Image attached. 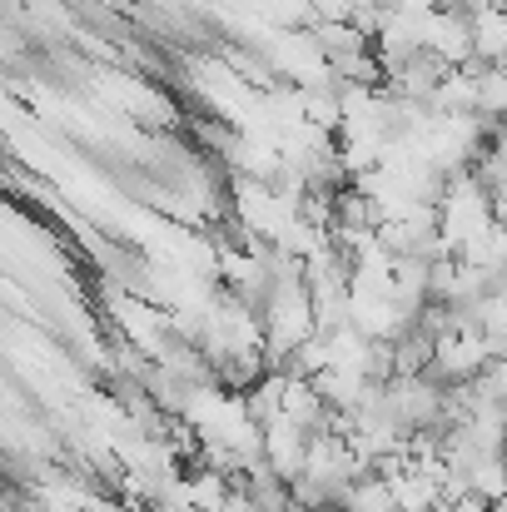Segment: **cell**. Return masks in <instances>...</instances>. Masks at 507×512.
<instances>
[{"label": "cell", "mask_w": 507, "mask_h": 512, "mask_svg": "<svg viewBox=\"0 0 507 512\" xmlns=\"http://www.w3.org/2000/svg\"><path fill=\"white\" fill-rule=\"evenodd\" d=\"M463 478H468V488H473L478 498L503 503L507 498V453H483V458H473V468H468Z\"/></svg>", "instance_id": "cell-4"}, {"label": "cell", "mask_w": 507, "mask_h": 512, "mask_svg": "<svg viewBox=\"0 0 507 512\" xmlns=\"http://www.w3.org/2000/svg\"><path fill=\"white\" fill-rule=\"evenodd\" d=\"M309 438H314V433H304L299 423H289V418L279 413V418L264 428V463H269V473H274V478H284V483H294V478L304 473Z\"/></svg>", "instance_id": "cell-1"}, {"label": "cell", "mask_w": 507, "mask_h": 512, "mask_svg": "<svg viewBox=\"0 0 507 512\" xmlns=\"http://www.w3.org/2000/svg\"><path fill=\"white\" fill-rule=\"evenodd\" d=\"M448 508L453 512H493V503H488V498H478V493H463V498H453Z\"/></svg>", "instance_id": "cell-6"}, {"label": "cell", "mask_w": 507, "mask_h": 512, "mask_svg": "<svg viewBox=\"0 0 507 512\" xmlns=\"http://www.w3.org/2000/svg\"><path fill=\"white\" fill-rule=\"evenodd\" d=\"M493 5H498V10H503V15H507V0H493Z\"/></svg>", "instance_id": "cell-7"}, {"label": "cell", "mask_w": 507, "mask_h": 512, "mask_svg": "<svg viewBox=\"0 0 507 512\" xmlns=\"http://www.w3.org/2000/svg\"><path fill=\"white\" fill-rule=\"evenodd\" d=\"M338 512H398L393 508V493H388V483L368 468L358 483H348V493L338 498Z\"/></svg>", "instance_id": "cell-3"}, {"label": "cell", "mask_w": 507, "mask_h": 512, "mask_svg": "<svg viewBox=\"0 0 507 512\" xmlns=\"http://www.w3.org/2000/svg\"><path fill=\"white\" fill-rule=\"evenodd\" d=\"M314 20H348L353 15V0H309Z\"/></svg>", "instance_id": "cell-5"}, {"label": "cell", "mask_w": 507, "mask_h": 512, "mask_svg": "<svg viewBox=\"0 0 507 512\" xmlns=\"http://www.w3.org/2000/svg\"><path fill=\"white\" fill-rule=\"evenodd\" d=\"M473 55L488 60V65H503L507 60V15L498 5L473 15Z\"/></svg>", "instance_id": "cell-2"}]
</instances>
